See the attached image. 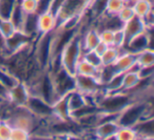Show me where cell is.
Instances as JSON below:
<instances>
[{
  "label": "cell",
  "instance_id": "obj_1",
  "mask_svg": "<svg viewBox=\"0 0 154 140\" xmlns=\"http://www.w3.org/2000/svg\"><path fill=\"white\" fill-rule=\"evenodd\" d=\"M152 106L148 100H134L118 114L117 123L124 126H134L146 117H151Z\"/></svg>",
  "mask_w": 154,
  "mask_h": 140
},
{
  "label": "cell",
  "instance_id": "obj_2",
  "mask_svg": "<svg viewBox=\"0 0 154 140\" xmlns=\"http://www.w3.org/2000/svg\"><path fill=\"white\" fill-rule=\"evenodd\" d=\"M61 65L68 73L75 75L76 65L82 56V35L79 29L75 35L69 40V42L63 47L59 54Z\"/></svg>",
  "mask_w": 154,
  "mask_h": 140
},
{
  "label": "cell",
  "instance_id": "obj_3",
  "mask_svg": "<svg viewBox=\"0 0 154 140\" xmlns=\"http://www.w3.org/2000/svg\"><path fill=\"white\" fill-rule=\"evenodd\" d=\"M132 101L133 98L129 92L120 91L115 93H106L99 100L97 106L103 113L119 114Z\"/></svg>",
  "mask_w": 154,
  "mask_h": 140
},
{
  "label": "cell",
  "instance_id": "obj_4",
  "mask_svg": "<svg viewBox=\"0 0 154 140\" xmlns=\"http://www.w3.org/2000/svg\"><path fill=\"white\" fill-rule=\"evenodd\" d=\"M51 76L53 80L54 90L58 98L75 90L74 75L68 73L63 68H59L54 73H51Z\"/></svg>",
  "mask_w": 154,
  "mask_h": 140
},
{
  "label": "cell",
  "instance_id": "obj_5",
  "mask_svg": "<svg viewBox=\"0 0 154 140\" xmlns=\"http://www.w3.org/2000/svg\"><path fill=\"white\" fill-rule=\"evenodd\" d=\"M75 90L86 96H95L103 90V85L97 77L74 75Z\"/></svg>",
  "mask_w": 154,
  "mask_h": 140
},
{
  "label": "cell",
  "instance_id": "obj_6",
  "mask_svg": "<svg viewBox=\"0 0 154 140\" xmlns=\"http://www.w3.org/2000/svg\"><path fill=\"white\" fill-rule=\"evenodd\" d=\"M26 106L35 117L40 119H51L54 117L53 108L52 104L45 101L40 97L30 95L28 98V101L26 103Z\"/></svg>",
  "mask_w": 154,
  "mask_h": 140
},
{
  "label": "cell",
  "instance_id": "obj_7",
  "mask_svg": "<svg viewBox=\"0 0 154 140\" xmlns=\"http://www.w3.org/2000/svg\"><path fill=\"white\" fill-rule=\"evenodd\" d=\"M30 96L28 85L23 81H18L14 87L8 90L7 102L12 106H24Z\"/></svg>",
  "mask_w": 154,
  "mask_h": 140
},
{
  "label": "cell",
  "instance_id": "obj_8",
  "mask_svg": "<svg viewBox=\"0 0 154 140\" xmlns=\"http://www.w3.org/2000/svg\"><path fill=\"white\" fill-rule=\"evenodd\" d=\"M119 124L117 123L116 120L111 121H103L96 125L93 129V135L94 138L101 140H109L114 139V136L117 131Z\"/></svg>",
  "mask_w": 154,
  "mask_h": 140
},
{
  "label": "cell",
  "instance_id": "obj_9",
  "mask_svg": "<svg viewBox=\"0 0 154 140\" xmlns=\"http://www.w3.org/2000/svg\"><path fill=\"white\" fill-rule=\"evenodd\" d=\"M113 65L117 73H125L132 70L136 65V54L122 49Z\"/></svg>",
  "mask_w": 154,
  "mask_h": 140
},
{
  "label": "cell",
  "instance_id": "obj_10",
  "mask_svg": "<svg viewBox=\"0 0 154 140\" xmlns=\"http://www.w3.org/2000/svg\"><path fill=\"white\" fill-rule=\"evenodd\" d=\"M146 30H147V26H146L143 19L137 17V16H134L132 19L127 21L122 26V31L126 36V42L132 39L133 37L143 33Z\"/></svg>",
  "mask_w": 154,
  "mask_h": 140
},
{
  "label": "cell",
  "instance_id": "obj_11",
  "mask_svg": "<svg viewBox=\"0 0 154 140\" xmlns=\"http://www.w3.org/2000/svg\"><path fill=\"white\" fill-rule=\"evenodd\" d=\"M57 26L56 21V16L50 11L43 12L41 14H38L37 18V29H38L39 35H45L52 33Z\"/></svg>",
  "mask_w": 154,
  "mask_h": 140
},
{
  "label": "cell",
  "instance_id": "obj_12",
  "mask_svg": "<svg viewBox=\"0 0 154 140\" xmlns=\"http://www.w3.org/2000/svg\"><path fill=\"white\" fill-rule=\"evenodd\" d=\"M52 108H53V115L56 119L62 121L72 120V118H71V112L68 104V94L58 98L52 104Z\"/></svg>",
  "mask_w": 154,
  "mask_h": 140
},
{
  "label": "cell",
  "instance_id": "obj_13",
  "mask_svg": "<svg viewBox=\"0 0 154 140\" xmlns=\"http://www.w3.org/2000/svg\"><path fill=\"white\" fill-rule=\"evenodd\" d=\"M79 32H80V35H82V53L87 51H91V50H94V47L100 42L99 33H98V31H97V29H95L94 26L89 28L88 30H86L85 32H82V31L79 30Z\"/></svg>",
  "mask_w": 154,
  "mask_h": 140
},
{
  "label": "cell",
  "instance_id": "obj_14",
  "mask_svg": "<svg viewBox=\"0 0 154 140\" xmlns=\"http://www.w3.org/2000/svg\"><path fill=\"white\" fill-rule=\"evenodd\" d=\"M133 127L137 133V139H152L154 135L153 116L143 118Z\"/></svg>",
  "mask_w": 154,
  "mask_h": 140
},
{
  "label": "cell",
  "instance_id": "obj_15",
  "mask_svg": "<svg viewBox=\"0 0 154 140\" xmlns=\"http://www.w3.org/2000/svg\"><path fill=\"white\" fill-rule=\"evenodd\" d=\"M140 80H141V78L138 73V66L135 65L132 70H129L124 73L122 91H124V92L131 91V90H133L138 84Z\"/></svg>",
  "mask_w": 154,
  "mask_h": 140
},
{
  "label": "cell",
  "instance_id": "obj_16",
  "mask_svg": "<svg viewBox=\"0 0 154 140\" xmlns=\"http://www.w3.org/2000/svg\"><path fill=\"white\" fill-rule=\"evenodd\" d=\"M135 16L145 18L153 12V0H133L130 3Z\"/></svg>",
  "mask_w": 154,
  "mask_h": 140
},
{
  "label": "cell",
  "instance_id": "obj_17",
  "mask_svg": "<svg viewBox=\"0 0 154 140\" xmlns=\"http://www.w3.org/2000/svg\"><path fill=\"white\" fill-rule=\"evenodd\" d=\"M99 72H100V68L91 64L84 58H80L78 63L76 65V70H75V74L77 75H84V76H92L97 77L98 78Z\"/></svg>",
  "mask_w": 154,
  "mask_h": 140
},
{
  "label": "cell",
  "instance_id": "obj_18",
  "mask_svg": "<svg viewBox=\"0 0 154 140\" xmlns=\"http://www.w3.org/2000/svg\"><path fill=\"white\" fill-rule=\"evenodd\" d=\"M68 104L69 108H70V112L72 114L75 111L79 110L80 108L85 106L86 104H88L87 102V98L84 94L77 92L76 90L70 92L68 94Z\"/></svg>",
  "mask_w": 154,
  "mask_h": 140
},
{
  "label": "cell",
  "instance_id": "obj_19",
  "mask_svg": "<svg viewBox=\"0 0 154 140\" xmlns=\"http://www.w3.org/2000/svg\"><path fill=\"white\" fill-rule=\"evenodd\" d=\"M136 65L138 68H147L154 65V51L147 47L136 53Z\"/></svg>",
  "mask_w": 154,
  "mask_h": 140
},
{
  "label": "cell",
  "instance_id": "obj_20",
  "mask_svg": "<svg viewBox=\"0 0 154 140\" xmlns=\"http://www.w3.org/2000/svg\"><path fill=\"white\" fill-rule=\"evenodd\" d=\"M120 52H122V50L114 47V45L108 47V49L105 51V53L100 56L101 65H111V64H114V62L116 61L117 57L119 56Z\"/></svg>",
  "mask_w": 154,
  "mask_h": 140
},
{
  "label": "cell",
  "instance_id": "obj_21",
  "mask_svg": "<svg viewBox=\"0 0 154 140\" xmlns=\"http://www.w3.org/2000/svg\"><path fill=\"white\" fill-rule=\"evenodd\" d=\"M115 140H136L137 133L133 126L119 125L114 136Z\"/></svg>",
  "mask_w": 154,
  "mask_h": 140
},
{
  "label": "cell",
  "instance_id": "obj_22",
  "mask_svg": "<svg viewBox=\"0 0 154 140\" xmlns=\"http://www.w3.org/2000/svg\"><path fill=\"white\" fill-rule=\"evenodd\" d=\"M18 0H0V19H10Z\"/></svg>",
  "mask_w": 154,
  "mask_h": 140
},
{
  "label": "cell",
  "instance_id": "obj_23",
  "mask_svg": "<svg viewBox=\"0 0 154 140\" xmlns=\"http://www.w3.org/2000/svg\"><path fill=\"white\" fill-rule=\"evenodd\" d=\"M17 31V28L11 19H0V34L5 39L13 36Z\"/></svg>",
  "mask_w": 154,
  "mask_h": 140
},
{
  "label": "cell",
  "instance_id": "obj_24",
  "mask_svg": "<svg viewBox=\"0 0 154 140\" xmlns=\"http://www.w3.org/2000/svg\"><path fill=\"white\" fill-rule=\"evenodd\" d=\"M24 17H26V13L21 10L19 3H17L16 7L14 8L13 12H12L10 19H11L12 22L15 24V26L17 28L18 31H20V29H21L22 23H23V20H24Z\"/></svg>",
  "mask_w": 154,
  "mask_h": 140
},
{
  "label": "cell",
  "instance_id": "obj_25",
  "mask_svg": "<svg viewBox=\"0 0 154 140\" xmlns=\"http://www.w3.org/2000/svg\"><path fill=\"white\" fill-rule=\"evenodd\" d=\"M126 5L125 0H107L105 7V13L110 15H117V13Z\"/></svg>",
  "mask_w": 154,
  "mask_h": 140
},
{
  "label": "cell",
  "instance_id": "obj_26",
  "mask_svg": "<svg viewBox=\"0 0 154 140\" xmlns=\"http://www.w3.org/2000/svg\"><path fill=\"white\" fill-rule=\"evenodd\" d=\"M13 125L9 120L0 118V140H10Z\"/></svg>",
  "mask_w": 154,
  "mask_h": 140
},
{
  "label": "cell",
  "instance_id": "obj_27",
  "mask_svg": "<svg viewBox=\"0 0 154 140\" xmlns=\"http://www.w3.org/2000/svg\"><path fill=\"white\" fill-rule=\"evenodd\" d=\"M31 139L30 131L19 126H13L10 140H28Z\"/></svg>",
  "mask_w": 154,
  "mask_h": 140
},
{
  "label": "cell",
  "instance_id": "obj_28",
  "mask_svg": "<svg viewBox=\"0 0 154 140\" xmlns=\"http://www.w3.org/2000/svg\"><path fill=\"white\" fill-rule=\"evenodd\" d=\"M134 16H135L134 11H133L132 5H131L130 3H126V5H124V8L117 13L118 19H119L122 23H126L127 21L132 19Z\"/></svg>",
  "mask_w": 154,
  "mask_h": 140
},
{
  "label": "cell",
  "instance_id": "obj_29",
  "mask_svg": "<svg viewBox=\"0 0 154 140\" xmlns=\"http://www.w3.org/2000/svg\"><path fill=\"white\" fill-rule=\"evenodd\" d=\"M82 58H84L85 60H87L88 62H90L91 64L97 66V68H101V66H103V65H101L100 56H99L98 54L95 53L93 50H91V51L84 52V53H82Z\"/></svg>",
  "mask_w": 154,
  "mask_h": 140
},
{
  "label": "cell",
  "instance_id": "obj_30",
  "mask_svg": "<svg viewBox=\"0 0 154 140\" xmlns=\"http://www.w3.org/2000/svg\"><path fill=\"white\" fill-rule=\"evenodd\" d=\"M18 3L26 14L36 13L38 0H18Z\"/></svg>",
  "mask_w": 154,
  "mask_h": 140
},
{
  "label": "cell",
  "instance_id": "obj_31",
  "mask_svg": "<svg viewBox=\"0 0 154 140\" xmlns=\"http://www.w3.org/2000/svg\"><path fill=\"white\" fill-rule=\"evenodd\" d=\"M99 38L100 41L103 43H106L107 45H113V40H114V31L109 30V29H103L99 30Z\"/></svg>",
  "mask_w": 154,
  "mask_h": 140
},
{
  "label": "cell",
  "instance_id": "obj_32",
  "mask_svg": "<svg viewBox=\"0 0 154 140\" xmlns=\"http://www.w3.org/2000/svg\"><path fill=\"white\" fill-rule=\"evenodd\" d=\"M125 44H126V36H125V33L122 31V29L114 31V40H113L114 47L122 50Z\"/></svg>",
  "mask_w": 154,
  "mask_h": 140
},
{
  "label": "cell",
  "instance_id": "obj_33",
  "mask_svg": "<svg viewBox=\"0 0 154 140\" xmlns=\"http://www.w3.org/2000/svg\"><path fill=\"white\" fill-rule=\"evenodd\" d=\"M51 2H52V0H38L36 14H41V13H43V12L50 11Z\"/></svg>",
  "mask_w": 154,
  "mask_h": 140
},
{
  "label": "cell",
  "instance_id": "obj_34",
  "mask_svg": "<svg viewBox=\"0 0 154 140\" xmlns=\"http://www.w3.org/2000/svg\"><path fill=\"white\" fill-rule=\"evenodd\" d=\"M108 47H109V45H107L106 43H103V42H101V41H100V42H99L98 44L94 47V50H93V51H94L96 54H98L99 56H101L103 53H105L106 50L108 49Z\"/></svg>",
  "mask_w": 154,
  "mask_h": 140
},
{
  "label": "cell",
  "instance_id": "obj_35",
  "mask_svg": "<svg viewBox=\"0 0 154 140\" xmlns=\"http://www.w3.org/2000/svg\"><path fill=\"white\" fill-rule=\"evenodd\" d=\"M7 95H8V90L0 83V103L7 101Z\"/></svg>",
  "mask_w": 154,
  "mask_h": 140
},
{
  "label": "cell",
  "instance_id": "obj_36",
  "mask_svg": "<svg viewBox=\"0 0 154 140\" xmlns=\"http://www.w3.org/2000/svg\"><path fill=\"white\" fill-rule=\"evenodd\" d=\"M5 39L3 38V36L0 34V55H3L5 54Z\"/></svg>",
  "mask_w": 154,
  "mask_h": 140
},
{
  "label": "cell",
  "instance_id": "obj_37",
  "mask_svg": "<svg viewBox=\"0 0 154 140\" xmlns=\"http://www.w3.org/2000/svg\"><path fill=\"white\" fill-rule=\"evenodd\" d=\"M125 1H126V3H131L133 0H125Z\"/></svg>",
  "mask_w": 154,
  "mask_h": 140
}]
</instances>
